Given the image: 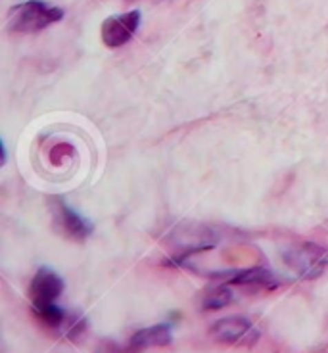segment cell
<instances>
[{
  "label": "cell",
  "instance_id": "7",
  "mask_svg": "<svg viewBox=\"0 0 328 353\" xmlns=\"http://www.w3.org/2000/svg\"><path fill=\"white\" fill-rule=\"evenodd\" d=\"M227 284L256 292H269L278 288V281L275 279V274L271 273L269 269H263V267H249V269L238 271L236 274H232L231 279L227 281Z\"/></svg>",
  "mask_w": 328,
  "mask_h": 353
},
{
  "label": "cell",
  "instance_id": "9",
  "mask_svg": "<svg viewBox=\"0 0 328 353\" xmlns=\"http://www.w3.org/2000/svg\"><path fill=\"white\" fill-rule=\"evenodd\" d=\"M232 301V290L229 284L225 283L221 286H215L205 292L202 298V307L205 311H215V309H223Z\"/></svg>",
  "mask_w": 328,
  "mask_h": 353
},
{
  "label": "cell",
  "instance_id": "5",
  "mask_svg": "<svg viewBox=\"0 0 328 353\" xmlns=\"http://www.w3.org/2000/svg\"><path fill=\"white\" fill-rule=\"evenodd\" d=\"M141 23V14L133 10L127 14H119V16H112L102 23L100 35H102V43L106 44L107 48H119L127 44L139 29Z\"/></svg>",
  "mask_w": 328,
  "mask_h": 353
},
{
  "label": "cell",
  "instance_id": "8",
  "mask_svg": "<svg viewBox=\"0 0 328 353\" xmlns=\"http://www.w3.org/2000/svg\"><path fill=\"white\" fill-rule=\"evenodd\" d=\"M129 344L136 347L141 353L144 350H150V347H165V345L171 344V328L167 325H156V327L136 330L131 336Z\"/></svg>",
  "mask_w": 328,
  "mask_h": 353
},
{
  "label": "cell",
  "instance_id": "11",
  "mask_svg": "<svg viewBox=\"0 0 328 353\" xmlns=\"http://www.w3.org/2000/svg\"><path fill=\"white\" fill-rule=\"evenodd\" d=\"M94 353H141L136 347H133L131 344L127 345H119L116 342H102L98 344L96 352Z\"/></svg>",
  "mask_w": 328,
  "mask_h": 353
},
{
  "label": "cell",
  "instance_id": "10",
  "mask_svg": "<svg viewBox=\"0 0 328 353\" xmlns=\"http://www.w3.org/2000/svg\"><path fill=\"white\" fill-rule=\"evenodd\" d=\"M75 156V146L70 142H56L48 150V159L52 165H62L65 159H71Z\"/></svg>",
  "mask_w": 328,
  "mask_h": 353
},
{
  "label": "cell",
  "instance_id": "6",
  "mask_svg": "<svg viewBox=\"0 0 328 353\" xmlns=\"http://www.w3.org/2000/svg\"><path fill=\"white\" fill-rule=\"evenodd\" d=\"M63 281L50 269H39L29 284V300L31 307H43L48 303H56L62 296Z\"/></svg>",
  "mask_w": 328,
  "mask_h": 353
},
{
  "label": "cell",
  "instance_id": "1",
  "mask_svg": "<svg viewBox=\"0 0 328 353\" xmlns=\"http://www.w3.org/2000/svg\"><path fill=\"white\" fill-rule=\"evenodd\" d=\"M63 18V10L43 0H27L10 12V29L14 33L29 35L58 23Z\"/></svg>",
  "mask_w": 328,
  "mask_h": 353
},
{
  "label": "cell",
  "instance_id": "4",
  "mask_svg": "<svg viewBox=\"0 0 328 353\" xmlns=\"http://www.w3.org/2000/svg\"><path fill=\"white\" fill-rule=\"evenodd\" d=\"M50 205V215H52L54 227L58 232L65 236V239L81 242L90 234V225L85 219H81L77 213L71 210L68 203L60 200V198H50L48 200Z\"/></svg>",
  "mask_w": 328,
  "mask_h": 353
},
{
  "label": "cell",
  "instance_id": "2",
  "mask_svg": "<svg viewBox=\"0 0 328 353\" xmlns=\"http://www.w3.org/2000/svg\"><path fill=\"white\" fill-rule=\"evenodd\" d=\"M284 261L303 279H315L328 267V250L313 242H302L284 252Z\"/></svg>",
  "mask_w": 328,
  "mask_h": 353
},
{
  "label": "cell",
  "instance_id": "3",
  "mask_svg": "<svg viewBox=\"0 0 328 353\" xmlns=\"http://www.w3.org/2000/svg\"><path fill=\"white\" fill-rule=\"evenodd\" d=\"M209 334L217 344L236 345V347H252L259 340L258 328L246 317L219 319L209 328Z\"/></svg>",
  "mask_w": 328,
  "mask_h": 353
}]
</instances>
